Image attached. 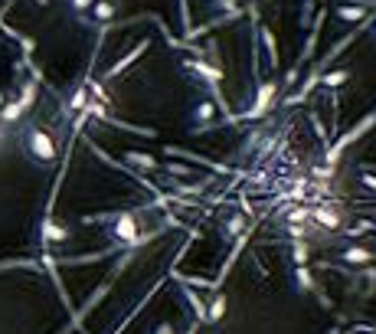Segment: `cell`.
Instances as JSON below:
<instances>
[{
    "label": "cell",
    "mask_w": 376,
    "mask_h": 334,
    "mask_svg": "<svg viewBox=\"0 0 376 334\" xmlns=\"http://www.w3.org/2000/svg\"><path fill=\"white\" fill-rule=\"evenodd\" d=\"M282 220L285 223H298V226L311 223V203H288V207L282 210Z\"/></svg>",
    "instance_id": "4fadbf2b"
},
{
    "label": "cell",
    "mask_w": 376,
    "mask_h": 334,
    "mask_svg": "<svg viewBox=\"0 0 376 334\" xmlns=\"http://www.w3.org/2000/svg\"><path fill=\"white\" fill-rule=\"evenodd\" d=\"M92 4H95V0H69V7H72L75 13H85V10L92 7Z\"/></svg>",
    "instance_id": "cb8c5ba5"
},
{
    "label": "cell",
    "mask_w": 376,
    "mask_h": 334,
    "mask_svg": "<svg viewBox=\"0 0 376 334\" xmlns=\"http://www.w3.org/2000/svg\"><path fill=\"white\" fill-rule=\"evenodd\" d=\"M373 259H376V252L370 246H363V243H354V246H344L340 249V266L344 269H367V266H373Z\"/></svg>",
    "instance_id": "5b68a950"
},
{
    "label": "cell",
    "mask_w": 376,
    "mask_h": 334,
    "mask_svg": "<svg viewBox=\"0 0 376 334\" xmlns=\"http://www.w3.org/2000/svg\"><path fill=\"white\" fill-rule=\"evenodd\" d=\"M278 96H282L278 79L275 76L259 79V82H255V98L249 102V108H245L242 115H235V122H259V118H265V115L275 108V98Z\"/></svg>",
    "instance_id": "7a4b0ae2"
},
{
    "label": "cell",
    "mask_w": 376,
    "mask_h": 334,
    "mask_svg": "<svg viewBox=\"0 0 376 334\" xmlns=\"http://www.w3.org/2000/svg\"><path fill=\"white\" fill-rule=\"evenodd\" d=\"M69 236V229L66 226H56V223H46V233H43V239H66Z\"/></svg>",
    "instance_id": "d6986e66"
},
{
    "label": "cell",
    "mask_w": 376,
    "mask_h": 334,
    "mask_svg": "<svg viewBox=\"0 0 376 334\" xmlns=\"http://www.w3.org/2000/svg\"><path fill=\"white\" fill-rule=\"evenodd\" d=\"M20 141H23V151H27L37 164H43V167H49V164L59 158L56 138H53V131H49V128H43V124H27Z\"/></svg>",
    "instance_id": "6da1fadb"
},
{
    "label": "cell",
    "mask_w": 376,
    "mask_h": 334,
    "mask_svg": "<svg viewBox=\"0 0 376 334\" xmlns=\"http://www.w3.org/2000/svg\"><path fill=\"white\" fill-rule=\"evenodd\" d=\"M154 334H177V331H174V325H167V321H160V325L154 328Z\"/></svg>",
    "instance_id": "d4e9b609"
},
{
    "label": "cell",
    "mask_w": 376,
    "mask_h": 334,
    "mask_svg": "<svg viewBox=\"0 0 376 334\" xmlns=\"http://www.w3.org/2000/svg\"><path fill=\"white\" fill-rule=\"evenodd\" d=\"M334 174H337V167H330V164H324V167H311V177H328V181H334Z\"/></svg>",
    "instance_id": "44dd1931"
},
{
    "label": "cell",
    "mask_w": 376,
    "mask_h": 334,
    "mask_svg": "<svg viewBox=\"0 0 376 334\" xmlns=\"http://www.w3.org/2000/svg\"><path fill=\"white\" fill-rule=\"evenodd\" d=\"M213 4H216L219 10H226V13H242V10H239V0H213Z\"/></svg>",
    "instance_id": "7402d4cb"
},
{
    "label": "cell",
    "mask_w": 376,
    "mask_h": 334,
    "mask_svg": "<svg viewBox=\"0 0 376 334\" xmlns=\"http://www.w3.org/2000/svg\"><path fill=\"white\" fill-rule=\"evenodd\" d=\"M367 334H376V328H370V331H367Z\"/></svg>",
    "instance_id": "4316f807"
},
{
    "label": "cell",
    "mask_w": 376,
    "mask_h": 334,
    "mask_svg": "<svg viewBox=\"0 0 376 334\" xmlns=\"http://www.w3.org/2000/svg\"><path fill=\"white\" fill-rule=\"evenodd\" d=\"M108 236H112L115 243H124V246H141L144 239L157 236V229L144 236V233H141V220H138V213H134V210H118V213L112 217V220H108Z\"/></svg>",
    "instance_id": "3957f363"
},
{
    "label": "cell",
    "mask_w": 376,
    "mask_h": 334,
    "mask_svg": "<svg viewBox=\"0 0 376 334\" xmlns=\"http://www.w3.org/2000/svg\"><path fill=\"white\" fill-rule=\"evenodd\" d=\"M148 46H150V39H141V43H134V49H131V53H124V56H122V59H118V63H115V66H112V69H108V72H105V76H108V79H115V76H122L124 69H131V66H134V63H138V59H141V56H144V53H148Z\"/></svg>",
    "instance_id": "9c48e42d"
},
{
    "label": "cell",
    "mask_w": 376,
    "mask_h": 334,
    "mask_svg": "<svg viewBox=\"0 0 376 334\" xmlns=\"http://www.w3.org/2000/svg\"><path fill=\"white\" fill-rule=\"evenodd\" d=\"M311 223L328 229V233H340V229L347 226V210L337 200H318L311 207Z\"/></svg>",
    "instance_id": "277c9868"
},
{
    "label": "cell",
    "mask_w": 376,
    "mask_h": 334,
    "mask_svg": "<svg viewBox=\"0 0 376 334\" xmlns=\"http://www.w3.org/2000/svg\"><path fill=\"white\" fill-rule=\"evenodd\" d=\"M242 233H245V213L242 210L226 213V220L219 223V236H223V243H233V239H239Z\"/></svg>",
    "instance_id": "ba28073f"
},
{
    "label": "cell",
    "mask_w": 376,
    "mask_h": 334,
    "mask_svg": "<svg viewBox=\"0 0 376 334\" xmlns=\"http://www.w3.org/2000/svg\"><path fill=\"white\" fill-rule=\"evenodd\" d=\"M308 256H311V249L304 239H292V266H308Z\"/></svg>",
    "instance_id": "2e32d148"
},
{
    "label": "cell",
    "mask_w": 376,
    "mask_h": 334,
    "mask_svg": "<svg viewBox=\"0 0 376 334\" xmlns=\"http://www.w3.org/2000/svg\"><path fill=\"white\" fill-rule=\"evenodd\" d=\"M124 161L131 164L134 171H157V167H164L154 154H144V151H124Z\"/></svg>",
    "instance_id": "7c38bea8"
},
{
    "label": "cell",
    "mask_w": 376,
    "mask_h": 334,
    "mask_svg": "<svg viewBox=\"0 0 376 334\" xmlns=\"http://www.w3.org/2000/svg\"><path fill=\"white\" fill-rule=\"evenodd\" d=\"M373 27H376V20H373Z\"/></svg>",
    "instance_id": "83f0119b"
},
{
    "label": "cell",
    "mask_w": 376,
    "mask_h": 334,
    "mask_svg": "<svg viewBox=\"0 0 376 334\" xmlns=\"http://www.w3.org/2000/svg\"><path fill=\"white\" fill-rule=\"evenodd\" d=\"M350 76H354V69H350V66H344V69H328V72L320 76V82H318V86H324V89H334V92H337V89L344 86V82H350Z\"/></svg>",
    "instance_id": "5bb4252c"
},
{
    "label": "cell",
    "mask_w": 376,
    "mask_h": 334,
    "mask_svg": "<svg viewBox=\"0 0 376 334\" xmlns=\"http://www.w3.org/2000/svg\"><path fill=\"white\" fill-rule=\"evenodd\" d=\"M294 285H298L301 292H318V288H314V278H311V269L308 266H298V269H294Z\"/></svg>",
    "instance_id": "e0dca14e"
},
{
    "label": "cell",
    "mask_w": 376,
    "mask_h": 334,
    "mask_svg": "<svg viewBox=\"0 0 376 334\" xmlns=\"http://www.w3.org/2000/svg\"><path fill=\"white\" fill-rule=\"evenodd\" d=\"M344 4H360V7H367V4H376V0H344Z\"/></svg>",
    "instance_id": "484cf974"
},
{
    "label": "cell",
    "mask_w": 376,
    "mask_h": 334,
    "mask_svg": "<svg viewBox=\"0 0 376 334\" xmlns=\"http://www.w3.org/2000/svg\"><path fill=\"white\" fill-rule=\"evenodd\" d=\"M259 138H265V134H262V131H252V134H249V141L242 144V154H249V151H252L255 144H259Z\"/></svg>",
    "instance_id": "603a6c76"
},
{
    "label": "cell",
    "mask_w": 376,
    "mask_h": 334,
    "mask_svg": "<svg viewBox=\"0 0 376 334\" xmlns=\"http://www.w3.org/2000/svg\"><path fill=\"white\" fill-rule=\"evenodd\" d=\"M89 10H92V13H89L85 20H89V23H102V27H105V23H112L115 13H118V7H115L112 0H95Z\"/></svg>",
    "instance_id": "30bf717a"
},
{
    "label": "cell",
    "mask_w": 376,
    "mask_h": 334,
    "mask_svg": "<svg viewBox=\"0 0 376 334\" xmlns=\"http://www.w3.org/2000/svg\"><path fill=\"white\" fill-rule=\"evenodd\" d=\"M180 295H183V302L190 305V311H193V318L197 321H203L207 325V302L200 298V292L197 288H190V285H180Z\"/></svg>",
    "instance_id": "8fae6325"
},
{
    "label": "cell",
    "mask_w": 376,
    "mask_h": 334,
    "mask_svg": "<svg viewBox=\"0 0 376 334\" xmlns=\"http://www.w3.org/2000/svg\"><path fill=\"white\" fill-rule=\"evenodd\" d=\"M255 37H259V43L265 46V53H268V76H275L278 72V63H282V56H278V39H275V33L265 23H255Z\"/></svg>",
    "instance_id": "8992f818"
},
{
    "label": "cell",
    "mask_w": 376,
    "mask_h": 334,
    "mask_svg": "<svg viewBox=\"0 0 376 334\" xmlns=\"http://www.w3.org/2000/svg\"><path fill=\"white\" fill-rule=\"evenodd\" d=\"M360 184H363L367 191H373V193H376V174L370 171V167H360Z\"/></svg>",
    "instance_id": "ffe728a7"
},
{
    "label": "cell",
    "mask_w": 376,
    "mask_h": 334,
    "mask_svg": "<svg viewBox=\"0 0 376 334\" xmlns=\"http://www.w3.org/2000/svg\"><path fill=\"white\" fill-rule=\"evenodd\" d=\"M164 167H167L170 181H174V177H180V181H190V177H193V167H187V164H164Z\"/></svg>",
    "instance_id": "ac0fdd59"
},
{
    "label": "cell",
    "mask_w": 376,
    "mask_h": 334,
    "mask_svg": "<svg viewBox=\"0 0 376 334\" xmlns=\"http://www.w3.org/2000/svg\"><path fill=\"white\" fill-rule=\"evenodd\" d=\"M334 17L344 20V23H354V27H360V23H367V20L373 17V10H370V7H360V4H334Z\"/></svg>",
    "instance_id": "52a82bcc"
},
{
    "label": "cell",
    "mask_w": 376,
    "mask_h": 334,
    "mask_svg": "<svg viewBox=\"0 0 376 334\" xmlns=\"http://www.w3.org/2000/svg\"><path fill=\"white\" fill-rule=\"evenodd\" d=\"M226 318V295L216 292V295H209V305H207V325H219Z\"/></svg>",
    "instance_id": "9a60e30c"
}]
</instances>
